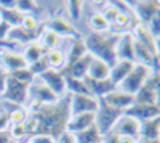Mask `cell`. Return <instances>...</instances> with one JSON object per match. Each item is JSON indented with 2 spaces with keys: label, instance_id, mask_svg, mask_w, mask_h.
Returning a JSON list of instances; mask_svg holds the SVG:
<instances>
[{
  "label": "cell",
  "instance_id": "obj_1",
  "mask_svg": "<svg viewBox=\"0 0 160 143\" xmlns=\"http://www.w3.org/2000/svg\"><path fill=\"white\" fill-rule=\"evenodd\" d=\"M29 113H32L38 121V134H45L51 137H58L66 130V124L71 116L69 111V95L59 98L53 105H28Z\"/></svg>",
  "mask_w": 160,
  "mask_h": 143
},
{
  "label": "cell",
  "instance_id": "obj_2",
  "mask_svg": "<svg viewBox=\"0 0 160 143\" xmlns=\"http://www.w3.org/2000/svg\"><path fill=\"white\" fill-rule=\"evenodd\" d=\"M118 34L108 32H90L83 37V42L87 47V51L93 56L104 61L109 66H114L117 61L115 55V44H117Z\"/></svg>",
  "mask_w": 160,
  "mask_h": 143
},
{
  "label": "cell",
  "instance_id": "obj_3",
  "mask_svg": "<svg viewBox=\"0 0 160 143\" xmlns=\"http://www.w3.org/2000/svg\"><path fill=\"white\" fill-rule=\"evenodd\" d=\"M152 71L148 68V66H142V64H138L135 63V68L131 69V72L125 77V79L120 82V85L117 87L118 90L128 93V95H133L135 97L138 90L146 84V81L151 77Z\"/></svg>",
  "mask_w": 160,
  "mask_h": 143
},
{
  "label": "cell",
  "instance_id": "obj_4",
  "mask_svg": "<svg viewBox=\"0 0 160 143\" xmlns=\"http://www.w3.org/2000/svg\"><path fill=\"white\" fill-rule=\"evenodd\" d=\"M122 114H123V111L111 108L109 105H106L102 100H99L98 109L95 113V125H96V129L99 130V134L104 135V134L112 132L115 122L118 121V118Z\"/></svg>",
  "mask_w": 160,
  "mask_h": 143
},
{
  "label": "cell",
  "instance_id": "obj_5",
  "mask_svg": "<svg viewBox=\"0 0 160 143\" xmlns=\"http://www.w3.org/2000/svg\"><path fill=\"white\" fill-rule=\"evenodd\" d=\"M2 97L7 103H11V105H16V106H24L29 101V84H22L16 79H13L8 74L7 85Z\"/></svg>",
  "mask_w": 160,
  "mask_h": 143
},
{
  "label": "cell",
  "instance_id": "obj_6",
  "mask_svg": "<svg viewBox=\"0 0 160 143\" xmlns=\"http://www.w3.org/2000/svg\"><path fill=\"white\" fill-rule=\"evenodd\" d=\"M127 3L133 13V16H135L136 23L142 26H148L152 16L160 8L158 0H136V2H127Z\"/></svg>",
  "mask_w": 160,
  "mask_h": 143
},
{
  "label": "cell",
  "instance_id": "obj_7",
  "mask_svg": "<svg viewBox=\"0 0 160 143\" xmlns=\"http://www.w3.org/2000/svg\"><path fill=\"white\" fill-rule=\"evenodd\" d=\"M58 100L59 98L38 77H35L29 84V101L28 103H32V105H53Z\"/></svg>",
  "mask_w": 160,
  "mask_h": 143
},
{
  "label": "cell",
  "instance_id": "obj_8",
  "mask_svg": "<svg viewBox=\"0 0 160 143\" xmlns=\"http://www.w3.org/2000/svg\"><path fill=\"white\" fill-rule=\"evenodd\" d=\"M38 79L42 81L58 98H62V97L68 95V90H66V77H64L62 71L48 69L43 74H40Z\"/></svg>",
  "mask_w": 160,
  "mask_h": 143
},
{
  "label": "cell",
  "instance_id": "obj_9",
  "mask_svg": "<svg viewBox=\"0 0 160 143\" xmlns=\"http://www.w3.org/2000/svg\"><path fill=\"white\" fill-rule=\"evenodd\" d=\"M99 100L91 95H69V111L72 114L96 113Z\"/></svg>",
  "mask_w": 160,
  "mask_h": 143
},
{
  "label": "cell",
  "instance_id": "obj_10",
  "mask_svg": "<svg viewBox=\"0 0 160 143\" xmlns=\"http://www.w3.org/2000/svg\"><path fill=\"white\" fill-rule=\"evenodd\" d=\"M45 29L55 32L58 37H66V39H77L80 37V34L77 32V29L74 28V24L64 16H53L51 19L47 21Z\"/></svg>",
  "mask_w": 160,
  "mask_h": 143
},
{
  "label": "cell",
  "instance_id": "obj_11",
  "mask_svg": "<svg viewBox=\"0 0 160 143\" xmlns=\"http://www.w3.org/2000/svg\"><path fill=\"white\" fill-rule=\"evenodd\" d=\"M115 55L117 60H127L135 63V39H133L131 32L118 34L115 44Z\"/></svg>",
  "mask_w": 160,
  "mask_h": 143
},
{
  "label": "cell",
  "instance_id": "obj_12",
  "mask_svg": "<svg viewBox=\"0 0 160 143\" xmlns=\"http://www.w3.org/2000/svg\"><path fill=\"white\" fill-rule=\"evenodd\" d=\"M125 114L131 116L133 119H136L138 122L152 119L155 116H160V106L158 105H142V103H133V105L123 111Z\"/></svg>",
  "mask_w": 160,
  "mask_h": 143
},
{
  "label": "cell",
  "instance_id": "obj_13",
  "mask_svg": "<svg viewBox=\"0 0 160 143\" xmlns=\"http://www.w3.org/2000/svg\"><path fill=\"white\" fill-rule=\"evenodd\" d=\"M0 61H2V66L8 74L13 71L28 68V63H26L22 53L15 50H0Z\"/></svg>",
  "mask_w": 160,
  "mask_h": 143
},
{
  "label": "cell",
  "instance_id": "obj_14",
  "mask_svg": "<svg viewBox=\"0 0 160 143\" xmlns=\"http://www.w3.org/2000/svg\"><path fill=\"white\" fill-rule=\"evenodd\" d=\"M112 132L117 134L118 137H136L138 138V134H139V122L136 119H133L131 116L128 114H122L118 118V121L115 122Z\"/></svg>",
  "mask_w": 160,
  "mask_h": 143
},
{
  "label": "cell",
  "instance_id": "obj_15",
  "mask_svg": "<svg viewBox=\"0 0 160 143\" xmlns=\"http://www.w3.org/2000/svg\"><path fill=\"white\" fill-rule=\"evenodd\" d=\"M99 100H102L106 105H109L111 108H115V109H120V111L128 109L133 103H135V97L128 95V93L122 92V90H118V88L112 90L111 93H108L104 98H99Z\"/></svg>",
  "mask_w": 160,
  "mask_h": 143
},
{
  "label": "cell",
  "instance_id": "obj_16",
  "mask_svg": "<svg viewBox=\"0 0 160 143\" xmlns=\"http://www.w3.org/2000/svg\"><path fill=\"white\" fill-rule=\"evenodd\" d=\"M95 125V113H85V114H72L69 116L68 124H66V130L71 134H78L85 130V129Z\"/></svg>",
  "mask_w": 160,
  "mask_h": 143
},
{
  "label": "cell",
  "instance_id": "obj_17",
  "mask_svg": "<svg viewBox=\"0 0 160 143\" xmlns=\"http://www.w3.org/2000/svg\"><path fill=\"white\" fill-rule=\"evenodd\" d=\"M85 84L88 87V92L91 97L95 98H104L108 93H111L112 90H115L117 87L112 84L111 79H104V81H93L90 77H85Z\"/></svg>",
  "mask_w": 160,
  "mask_h": 143
},
{
  "label": "cell",
  "instance_id": "obj_18",
  "mask_svg": "<svg viewBox=\"0 0 160 143\" xmlns=\"http://www.w3.org/2000/svg\"><path fill=\"white\" fill-rule=\"evenodd\" d=\"M91 60H93V56L90 53H87L85 56L77 60L75 63L69 64V66L62 71V74L69 76V77H75V79H85L87 74H88V68H90Z\"/></svg>",
  "mask_w": 160,
  "mask_h": 143
},
{
  "label": "cell",
  "instance_id": "obj_19",
  "mask_svg": "<svg viewBox=\"0 0 160 143\" xmlns=\"http://www.w3.org/2000/svg\"><path fill=\"white\" fill-rule=\"evenodd\" d=\"M135 103H142V105H157V93H155V87H154V72L146 84L136 92L135 95Z\"/></svg>",
  "mask_w": 160,
  "mask_h": 143
},
{
  "label": "cell",
  "instance_id": "obj_20",
  "mask_svg": "<svg viewBox=\"0 0 160 143\" xmlns=\"http://www.w3.org/2000/svg\"><path fill=\"white\" fill-rule=\"evenodd\" d=\"M135 68V63L127 61V60H117L114 66H111V72H109V79L112 81V84L115 87L120 85L125 77L131 72V69Z\"/></svg>",
  "mask_w": 160,
  "mask_h": 143
},
{
  "label": "cell",
  "instance_id": "obj_21",
  "mask_svg": "<svg viewBox=\"0 0 160 143\" xmlns=\"http://www.w3.org/2000/svg\"><path fill=\"white\" fill-rule=\"evenodd\" d=\"M160 137V116H155L152 119L139 122V134L138 138H151L155 140Z\"/></svg>",
  "mask_w": 160,
  "mask_h": 143
},
{
  "label": "cell",
  "instance_id": "obj_22",
  "mask_svg": "<svg viewBox=\"0 0 160 143\" xmlns=\"http://www.w3.org/2000/svg\"><path fill=\"white\" fill-rule=\"evenodd\" d=\"M87 53L88 51H87V47H85V42H83V37L72 39V44L69 45V51L66 53V68H68L69 64L75 63L77 60H80L82 56H85Z\"/></svg>",
  "mask_w": 160,
  "mask_h": 143
},
{
  "label": "cell",
  "instance_id": "obj_23",
  "mask_svg": "<svg viewBox=\"0 0 160 143\" xmlns=\"http://www.w3.org/2000/svg\"><path fill=\"white\" fill-rule=\"evenodd\" d=\"M109 72H111L109 64H106L104 61H101L98 58H93L90 63L87 77H90L93 81H104V79H109Z\"/></svg>",
  "mask_w": 160,
  "mask_h": 143
},
{
  "label": "cell",
  "instance_id": "obj_24",
  "mask_svg": "<svg viewBox=\"0 0 160 143\" xmlns=\"http://www.w3.org/2000/svg\"><path fill=\"white\" fill-rule=\"evenodd\" d=\"M48 68L53 71H64L66 68V53L61 48H53L43 53Z\"/></svg>",
  "mask_w": 160,
  "mask_h": 143
},
{
  "label": "cell",
  "instance_id": "obj_25",
  "mask_svg": "<svg viewBox=\"0 0 160 143\" xmlns=\"http://www.w3.org/2000/svg\"><path fill=\"white\" fill-rule=\"evenodd\" d=\"M64 77H66L68 95H90L85 79H75V77H69V76H64Z\"/></svg>",
  "mask_w": 160,
  "mask_h": 143
},
{
  "label": "cell",
  "instance_id": "obj_26",
  "mask_svg": "<svg viewBox=\"0 0 160 143\" xmlns=\"http://www.w3.org/2000/svg\"><path fill=\"white\" fill-rule=\"evenodd\" d=\"M37 44L42 47L43 51H48V50H53V48H58V44H59V37L51 32L48 29H43L40 32L38 39H37Z\"/></svg>",
  "mask_w": 160,
  "mask_h": 143
},
{
  "label": "cell",
  "instance_id": "obj_27",
  "mask_svg": "<svg viewBox=\"0 0 160 143\" xmlns=\"http://www.w3.org/2000/svg\"><path fill=\"white\" fill-rule=\"evenodd\" d=\"M45 51L42 50V47H40L37 42H31L24 47L22 50V56L26 60V63H28V66H31V64H34L35 61H38L40 58L43 56Z\"/></svg>",
  "mask_w": 160,
  "mask_h": 143
},
{
  "label": "cell",
  "instance_id": "obj_28",
  "mask_svg": "<svg viewBox=\"0 0 160 143\" xmlns=\"http://www.w3.org/2000/svg\"><path fill=\"white\" fill-rule=\"evenodd\" d=\"M102 135L99 134V130L96 129V125H91L85 130L75 134V140L77 143H101Z\"/></svg>",
  "mask_w": 160,
  "mask_h": 143
},
{
  "label": "cell",
  "instance_id": "obj_29",
  "mask_svg": "<svg viewBox=\"0 0 160 143\" xmlns=\"http://www.w3.org/2000/svg\"><path fill=\"white\" fill-rule=\"evenodd\" d=\"M0 18H2V21H5L7 24H10L11 28H18V26H21V21L24 18V15L21 11H18L16 8H0Z\"/></svg>",
  "mask_w": 160,
  "mask_h": 143
},
{
  "label": "cell",
  "instance_id": "obj_30",
  "mask_svg": "<svg viewBox=\"0 0 160 143\" xmlns=\"http://www.w3.org/2000/svg\"><path fill=\"white\" fill-rule=\"evenodd\" d=\"M88 26L91 32H108L111 29L109 23L104 19V16L101 13H95V15H91L90 19H88Z\"/></svg>",
  "mask_w": 160,
  "mask_h": 143
},
{
  "label": "cell",
  "instance_id": "obj_31",
  "mask_svg": "<svg viewBox=\"0 0 160 143\" xmlns=\"http://www.w3.org/2000/svg\"><path fill=\"white\" fill-rule=\"evenodd\" d=\"M66 10H68V16L71 21H78L82 16V8H83V2L80 0H69L66 2Z\"/></svg>",
  "mask_w": 160,
  "mask_h": 143
},
{
  "label": "cell",
  "instance_id": "obj_32",
  "mask_svg": "<svg viewBox=\"0 0 160 143\" xmlns=\"http://www.w3.org/2000/svg\"><path fill=\"white\" fill-rule=\"evenodd\" d=\"M16 10L21 11L22 15H32L34 11L38 10V5L34 0H16Z\"/></svg>",
  "mask_w": 160,
  "mask_h": 143
},
{
  "label": "cell",
  "instance_id": "obj_33",
  "mask_svg": "<svg viewBox=\"0 0 160 143\" xmlns=\"http://www.w3.org/2000/svg\"><path fill=\"white\" fill-rule=\"evenodd\" d=\"M10 76L13 77V79H16V81L22 82V84H31V82L35 79L34 74H32L31 69H29V66H28V68H24V69L13 71V72H10Z\"/></svg>",
  "mask_w": 160,
  "mask_h": 143
},
{
  "label": "cell",
  "instance_id": "obj_34",
  "mask_svg": "<svg viewBox=\"0 0 160 143\" xmlns=\"http://www.w3.org/2000/svg\"><path fill=\"white\" fill-rule=\"evenodd\" d=\"M21 28L26 29L28 32H42V31H38V21L34 15H24L21 21Z\"/></svg>",
  "mask_w": 160,
  "mask_h": 143
},
{
  "label": "cell",
  "instance_id": "obj_35",
  "mask_svg": "<svg viewBox=\"0 0 160 143\" xmlns=\"http://www.w3.org/2000/svg\"><path fill=\"white\" fill-rule=\"evenodd\" d=\"M8 132L11 135V138L15 141H21L24 138H28V134H26V129L22 124H16V125H10Z\"/></svg>",
  "mask_w": 160,
  "mask_h": 143
},
{
  "label": "cell",
  "instance_id": "obj_36",
  "mask_svg": "<svg viewBox=\"0 0 160 143\" xmlns=\"http://www.w3.org/2000/svg\"><path fill=\"white\" fill-rule=\"evenodd\" d=\"M101 15L104 16V19L109 23V26L114 23V19L117 18V15H118V10L109 2V3H106V7L102 8V11H101Z\"/></svg>",
  "mask_w": 160,
  "mask_h": 143
},
{
  "label": "cell",
  "instance_id": "obj_37",
  "mask_svg": "<svg viewBox=\"0 0 160 143\" xmlns=\"http://www.w3.org/2000/svg\"><path fill=\"white\" fill-rule=\"evenodd\" d=\"M29 69H31V72L34 74V77H38L40 74H43L45 71H48L50 68H48V64H47V61H45V56H42L38 61H35L34 64H31Z\"/></svg>",
  "mask_w": 160,
  "mask_h": 143
},
{
  "label": "cell",
  "instance_id": "obj_38",
  "mask_svg": "<svg viewBox=\"0 0 160 143\" xmlns=\"http://www.w3.org/2000/svg\"><path fill=\"white\" fill-rule=\"evenodd\" d=\"M148 29L151 31V34H152L155 39H158V37H160V8L157 10V13L152 16V19L149 21Z\"/></svg>",
  "mask_w": 160,
  "mask_h": 143
},
{
  "label": "cell",
  "instance_id": "obj_39",
  "mask_svg": "<svg viewBox=\"0 0 160 143\" xmlns=\"http://www.w3.org/2000/svg\"><path fill=\"white\" fill-rule=\"evenodd\" d=\"M28 141L29 143H56V138L51 135H45V134H37V135L29 137Z\"/></svg>",
  "mask_w": 160,
  "mask_h": 143
},
{
  "label": "cell",
  "instance_id": "obj_40",
  "mask_svg": "<svg viewBox=\"0 0 160 143\" xmlns=\"http://www.w3.org/2000/svg\"><path fill=\"white\" fill-rule=\"evenodd\" d=\"M56 143H77V140H75V135L71 134L69 130H62L56 137Z\"/></svg>",
  "mask_w": 160,
  "mask_h": 143
},
{
  "label": "cell",
  "instance_id": "obj_41",
  "mask_svg": "<svg viewBox=\"0 0 160 143\" xmlns=\"http://www.w3.org/2000/svg\"><path fill=\"white\" fill-rule=\"evenodd\" d=\"M10 29H11L10 24H7L5 21H0V42H7Z\"/></svg>",
  "mask_w": 160,
  "mask_h": 143
},
{
  "label": "cell",
  "instance_id": "obj_42",
  "mask_svg": "<svg viewBox=\"0 0 160 143\" xmlns=\"http://www.w3.org/2000/svg\"><path fill=\"white\" fill-rule=\"evenodd\" d=\"M101 143H120V137L114 132H109V134H104L102 138H101Z\"/></svg>",
  "mask_w": 160,
  "mask_h": 143
},
{
  "label": "cell",
  "instance_id": "obj_43",
  "mask_svg": "<svg viewBox=\"0 0 160 143\" xmlns=\"http://www.w3.org/2000/svg\"><path fill=\"white\" fill-rule=\"evenodd\" d=\"M154 87H155V93H157V105L160 106V71L154 72Z\"/></svg>",
  "mask_w": 160,
  "mask_h": 143
},
{
  "label": "cell",
  "instance_id": "obj_44",
  "mask_svg": "<svg viewBox=\"0 0 160 143\" xmlns=\"http://www.w3.org/2000/svg\"><path fill=\"white\" fill-rule=\"evenodd\" d=\"M8 125H10L8 113H7V111H2V113H0V130H7Z\"/></svg>",
  "mask_w": 160,
  "mask_h": 143
},
{
  "label": "cell",
  "instance_id": "obj_45",
  "mask_svg": "<svg viewBox=\"0 0 160 143\" xmlns=\"http://www.w3.org/2000/svg\"><path fill=\"white\" fill-rule=\"evenodd\" d=\"M7 79H8V72H7L5 69H0V95H2L3 90H5Z\"/></svg>",
  "mask_w": 160,
  "mask_h": 143
},
{
  "label": "cell",
  "instance_id": "obj_46",
  "mask_svg": "<svg viewBox=\"0 0 160 143\" xmlns=\"http://www.w3.org/2000/svg\"><path fill=\"white\" fill-rule=\"evenodd\" d=\"M0 8H16V0H0Z\"/></svg>",
  "mask_w": 160,
  "mask_h": 143
},
{
  "label": "cell",
  "instance_id": "obj_47",
  "mask_svg": "<svg viewBox=\"0 0 160 143\" xmlns=\"http://www.w3.org/2000/svg\"><path fill=\"white\" fill-rule=\"evenodd\" d=\"M13 138H11V135H10V132H8V129L7 130H0V143H10Z\"/></svg>",
  "mask_w": 160,
  "mask_h": 143
},
{
  "label": "cell",
  "instance_id": "obj_48",
  "mask_svg": "<svg viewBox=\"0 0 160 143\" xmlns=\"http://www.w3.org/2000/svg\"><path fill=\"white\" fill-rule=\"evenodd\" d=\"M120 143H138L136 137H120Z\"/></svg>",
  "mask_w": 160,
  "mask_h": 143
},
{
  "label": "cell",
  "instance_id": "obj_49",
  "mask_svg": "<svg viewBox=\"0 0 160 143\" xmlns=\"http://www.w3.org/2000/svg\"><path fill=\"white\" fill-rule=\"evenodd\" d=\"M155 55H157V60L160 63V37L155 39Z\"/></svg>",
  "mask_w": 160,
  "mask_h": 143
},
{
  "label": "cell",
  "instance_id": "obj_50",
  "mask_svg": "<svg viewBox=\"0 0 160 143\" xmlns=\"http://www.w3.org/2000/svg\"><path fill=\"white\" fill-rule=\"evenodd\" d=\"M138 143H160V138L151 140V138H138Z\"/></svg>",
  "mask_w": 160,
  "mask_h": 143
},
{
  "label": "cell",
  "instance_id": "obj_51",
  "mask_svg": "<svg viewBox=\"0 0 160 143\" xmlns=\"http://www.w3.org/2000/svg\"><path fill=\"white\" fill-rule=\"evenodd\" d=\"M10 143H19V141H15V140H11V141H10Z\"/></svg>",
  "mask_w": 160,
  "mask_h": 143
},
{
  "label": "cell",
  "instance_id": "obj_52",
  "mask_svg": "<svg viewBox=\"0 0 160 143\" xmlns=\"http://www.w3.org/2000/svg\"><path fill=\"white\" fill-rule=\"evenodd\" d=\"M0 21H2V18H0Z\"/></svg>",
  "mask_w": 160,
  "mask_h": 143
},
{
  "label": "cell",
  "instance_id": "obj_53",
  "mask_svg": "<svg viewBox=\"0 0 160 143\" xmlns=\"http://www.w3.org/2000/svg\"><path fill=\"white\" fill-rule=\"evenodd\" d=\"M26 143H29V141H26Z\"/></svg>",
  "mask_w": 160,
  "mask_h": 143
},
{
  "label": "cell",
  "instance_id": "obj_54",
  "mask_svg": "<svg viewBox=\"0 0 160 143\" xmlns=\"http://www.w3.org/2000/svg\"><path fill=\"white\" fill-rule=\"evenodd\" d=\"M158 138H160V137H158Z\"/></svg>",
  "mask_w": 160,
  "mask_h": 143
}]
</instances>
